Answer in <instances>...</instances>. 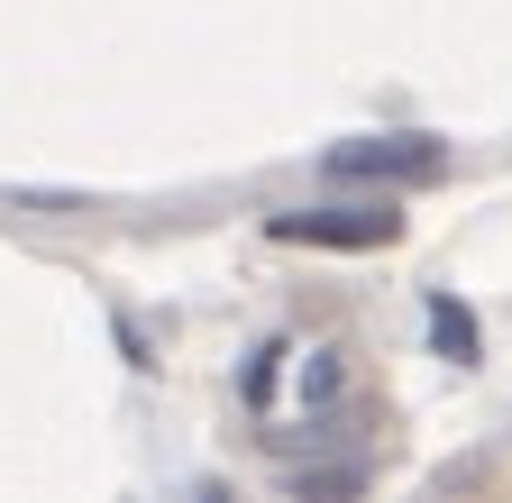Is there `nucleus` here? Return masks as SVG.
<instances>
[{
    "label": "nucleus",
    "instance_id": "f03ea898",
    "mask_svg": "<svg viewBox=\"0 0 512 503\" xmlns=\"http://www.w3.org/2000/svg\"><path fill=\"white\" fill-rule=\"evenodd\" d=\"M284 247H394L403 238V211H357V202H330V211H275L266 220Z\"/></svg>",
    "mask_w": 512,
    "mask_h": 503
},
{
    "label": "nucleus",
    "instance_id": "f257e3e1",
    "mask_svg": "<svg viewBox=\"0 0 512 503\" xmlns=\"http://www.w3.org/2000/svg\"><path fill=\"white\" fill-rule=\"evenodd\" d=\"M320 165H330L339 183H430V174H448V147L394 129V138H339Z\"/></svg>",
    "mask_w": 512,
    "mask_h": 503
},
{
    "label": "nucleus",
    "instance_id": "7ed1b4c3",
    "mask_svg": "<svg viewBox=\"0 0 512 503\" xmlns=\"http://www.w3.org/2000/svg\"><path fill=\"white\" fill-rule=\"evenodd\" d=\"M430 339H439V357H476V321H467V302L430 293Z\"/></svg>",
    "mask_w": 512,
    "mask_h": 503
}]
</instances>
